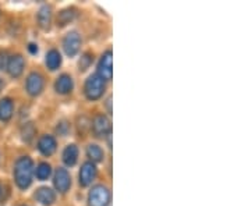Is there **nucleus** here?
Instances as JSON below:
<instances>
[{"instance_id": "6ab92c4d", "label": "nucleus", "mask_w": 251, "mask_h": 206, "mask_svg": "<svg viewBox=\"0 0 251 206\" xmlns=\"http://www.w3.org/2000/svg\"><path fill=\"white\" fill-rule=\"evenodd\" d=\"M77 16V10L75 9H66L59 13L57 16V25L59 27H64L67 24H70L73 20Z\"/></svg>"}, {"instance_id": "2eb2a0df", "label": "nucleus", "mask_w": 251, "mask_h": 206, "mask_svg": "<svg viewBox=\"0 0 251 206\" xmlns=\"http://www.w3.org/2000/svg\"><path fill=\"white\" fill-rule=\"evenodd\" d=\"M77 159H78V149L75 145H67L63 151V161L66 166L72 167L77 163Z\"/></svg>"}, {"instance_id": "9b49d317", "label": "nucleus", "mask_w": 251, "mask_h": 206, "mask_svg": "<svg viewBox=\"0 0 251 206\" xmlns=\"http://www.w3.org/2000/svg\"><path fill=\"white\" fill-rule=\"evenodd\" d=\"M56 146H57V143H56V139L52 135H44L38 141V149L44 156L53 155L54 151H56Z\"/></svg>"}, {"instance_id": "393cba45", "label": "nucleus", "mask_w": 251, "mask_h": 206, "mask_svg": "<svg viewBox=\"0 0 251 206\" xmlns=\"http://www.w3.org/2000/svg\"><path fill=\"white\" fill-rule=\"evenodd\" d=\"M28 50H29V53L36 54L38 53V46H36L35 44H29V45H28Z\"/></svg>"}, {"instance_id": "7ed1b4c3", "label": "nucleus", "mask_w": 251, "mask_h": 206, "mask_svg": "<svg viewBox=\"0 0 251 206\" xmlns=\"http://www.w3.org/2000/svg\"><path fill=\"white\" fill-rule=\"evenodd\" d=\"M110 202V191L105 185H95L88 194V206H108Z\"/></svg>"}, {"instance_id": "b1692460", "label": "nucleus", "mask_w": 251, "mask_h": 206, "mask_svg": "<svg viewBox=\"0 0 251 206\" xmlns=\"http://www.w3.org/2000/svg\"><path fill=\"white\" fill-rule=\"evenodd\" d=\"M69 128H70V127L67 126V123H60V124L57 126V131H59V134L62 135V137H64V135L67 134Z\"/></svg>"}, {"instance_id": "f03ea898", "label": "nucleus", "mask_w": 251, "mask_h": 206, "mask_svg": "<svg viewBox=\"0 0 251 206\" xmlns=\"http://www.w3.org/2000/svg\"><path fill=\"white\" fill-rule=\"evenodd\" d=\"M105 90H106V84L98 74L90 75L88 80L85 81V85H84L85 96L90 100H97V99L102 98V95L105 93Z\"/></svg>"}, {"instance_id": "423d86ee", "label": "nucleus", "mask_w": 251, "mask_h": 206, "mask_svg": "<svg viewBox=\"0 0 251 206\" xmlns=\"http://www.w3.org/2000/svg\"><path fill=\"white\" fill-rule=\"evenodd\" d=\"M80 46H81V36L78 35V32H75V31H72V32H69L67 35L64 36V39H63V49H64V52L67 56H75V54L78 53V50H80Z\"/></svg>"}, {"instance_id": "1a4fd4ad", "label": "nucleus", "mask_w": 251, "mask_h": 206, "mask_svg": "<svg viewBox=\"0 0 251 206\" xmlns=\"http://www.w3.org/2000/svg\"><path fill=\"white\" fill-rule=\"evenodd\" d=\"M97 166L92 161H85L81 166L80 170V185L81 187H88L90 184H92V181L97 177Z\"/></svg>"}, {"instance_id": "aec40b11", "label": "nucleus", "mask_w": 251, "mask_h": 206, "mask_svg": "<svg viewBox=\"0 0 251 206\" xmlns=\"http://www.w3.org/2000/svg\"><path fill=\"white\" fill-rule=\"evenodd\" d=\"M36 134V128L32 123H27L24 124L21 128V137H23V141L24 142H31L34 139V137Z\"/></svg>"}, {"instance_id": "0eeeda50", "label": "nucleus", "mask_w": 251, "mask_h": 206, "mask_svg": "<svg viewBox=\"0 0 251 206\" xmlns=\"http://www.w3.org/2000/svg\"><path fill=\"white\" fill-rule=\"evenodd\" d=\"M53 184L54 188L57 189L60 194H66L72 187V177H70L69 171L63 169V167H59L54 173Z\"/></svg>"}, {"instance_id": "a878e982", "label": "nucleus", "mask_w": 251, "mask_h": 206, "mask_svg": "<svg viewBox=\"0 0 251 206\" xmlns=\"http://www.w3.org/2000/svg\"><path fill=\"white\" fill-rule=\"evenodd\" d=\"M3 85H4V84H3V80L0 78V91L3 90Z\"/></svg>"}, {"instance_id": "f257e3e1", "label": "nucleus", "mask_w": 251, "mask_h": 206, "mask_svg": "<svg viewBox=\"0 0 251 206\" xmlns=\"http://www.w3.org/2000/svg\"><path fill=\"white\" fill-rule=\"evenodd\" d=\"M34 176V161L28 156H21L14 166V180L18 188L27 189L32 183Z\"/></svg>"}, {"instance_id": "f8f14e48", "label": "nucleus", "mask_w": 251, "mask_h": 206, "mask_svg": "<svg viewBox=\"0 0 251 206\" xmlns=\"http://www.w3.org/2000/svg\"><path fill=\"white\" fill-rule=\"evenodd\" d=\"M74 88V82H73V78L70 75H67V74H62L57 81H56V84H54V90L57 93H60V95H69L70 92Z\"/></svg>"}, {"instance_id": "5701e85b", "label": "nucleus", "mask_w": 251, "mask_h": 206, "mask_svg": "<svg viewBox=\"0 0 251 206\" xmlns=\"http://www.w3.org/2000/svg\"><path fill=\"white\" fill-rule=\"evenodd\" d=\"M9 63V54L4 50H0V70H6Z\"/></svg>"}, {"instance_id": "6e6552de", "label": "nucleus", "mask_w": 251, "mask_h": 206, "mask_svg": "<svg viewBox=\"0 0 251 206\" xmlns=\"http://www.w3.org/2000/svg\"><path fill=\"white\" fill-rule=\"evenodd\" d=\"M25 90L28 95L38 96L44 91V77L39 72H31L25 81Z\"/></svg>"}, {"instance_id": "f3484780", "label": "nucleus", "mask_w": 251, "mask_h": 206, "mask_svg": "<svg viewBox=\"0 0 251 206\" xmlns=\"http://www.w3.org/2000/svg\"><path fill=\"white\" fill-rule=\"evenodd\" d=\"M46 66H48V69L50 70V71H54V70H57L59 67H60V64H62V56L60 53L56 50V49H52V50H49L48 54H46Z\"/></svg>"}, {"instance_id": "20e7f679", "label": "nucleus", "mask_w": 251, "mask_h": 206, "mask_svg": "<svg viewBox=\"0 0 251 206\" xmlns=\"http://www.w3.org/2000/svg\"><path fill=\"white\" fill-rule=\"evenodd\" d=\"M92 131L95 137L98 138H105V137H110L112 134V123L108 117L105 114H98L94 117L92 121Z\"/></svg>"}, {"instance_id": "39448f33", "label": "nucleus", "mask_w": 251, "mask_h": 206, "mask_svg": "<svg viewBox=\"0 0 251 206\" xmlns=\"http://www.w3.org/2000/svg\"><path fill=\"white\" fill-rule=\"evenodd\" d=\"M98 75L103 81H110L113 77V64H112V50H106L102 54L98 64Z\"/></svg>"}, {"instance_id": "412c9836", "label": "nucleus", "mask_w": 251, "mask_h": 206, "mask_svg": "<svg viewBox=\"0 0 251 206\" xmlns=\"http://www.w3.org/2000/svg\"><path fill=\"white\" fill-rule=\"evenodd\" d=\"M50 173H52V167H50V164H48L45 161L44 163H39L35 170L36 179L42 180V181L48 179L50 176Z\"/></svg>"}, {"instance_id": "a211bd4d", "label": "nucleus", "mask_w": 251, "mask_h": 206, "mask_svg": "<svg viewBox=\"0 0 251 206\" xmlns=\"http://www.w3.org/2000/svg\"><path fill=\"white\" fill-rule=\"evenodd\" d=\"M87 156L90 158L94 164L95 163H100L103 161V158H105V153L102 151V148L99 145H95V143H91L90 146L87 148Z\"/></svg>"}, {"instance_id": "4468645a", "label": "nucleus", "mask_w": 251, "mask_h": 206, "mask_svg": "<svg viewBox=\"0 0 251 206\" xmlns=\"http://www.w3.org/2000/svg\"><path fill=\"white\" fill-rule=\"evenodd\" d=\"M36 20H38V25L42 29H49L52 23V9L49 6H42L38 11Z\"/></svg>"}, {"instance_id": "9d476101", "label": "nucleus", "mask_w": 251, "mask_h": 206, "mask_svg": "<svg viewBox=\"0 0 251 206\" xmlns=\"http://www.w3.org/2000/svg\"><path fill=\"white\" fill-rule=\"evenodd\" d=\"M24 67H25V60L21 54H13L9 56V63H7V71L13 77V78H18L23 71H24Z\"/></svg>"}, {"instance_id": "dca6fc26", "label": "nucleus", "mask_w": 251, "mask_h": 206, "mask_svg": "<svg viewBox=\"0 0 251 206\" xmlns=\"http://www.w3.org/2000/svg\"><path fill=\"white\" fill-rule=\"evenodd\" d=\"M13 100L10 98H4L0 100V120L1 121H9L13 116Z\"/></svg>"}, {"instance_id": "4be33fe9", "label": "nucleus", "mask_w": 251, "mask_h": 206, "mask_svg": "<svg viewBox=\"0 0 251 206\" xmlns=\"http://www.w3.org/2000/svg\"><path fill=\"white\" fill-rule=\"evenodd\" d=\"M92 63V56L90 53H84L82 57L80 59V63H78V67H80V71H85L88 67Z\"/></svg>"}, {"instance_id": "ddd939ff", "label": "nucleus", "mask_w": 251, "mask_h": 206, "mask_svg": "<svg viewBox=\"0 0 251 206\" xmlns=\"http://www.w3.org/2000/svg\"><path fill=\"white\" fill-rule=\"evenodd\" d=\"M35 199L45 206H50L56 201V194L53 189L48 188V187H41L35 192Z\"/></svg>"}]
</instances>
